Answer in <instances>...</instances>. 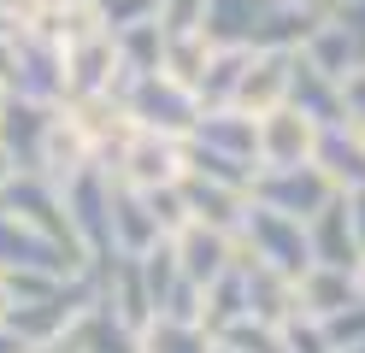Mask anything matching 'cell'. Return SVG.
I'll return each instance as SVG.
<instances>
[{"mask_svg":"<svg viewBox=\"0 0 365 353\" xmlns=\"http://www.w3.org/2000/svg\"><path fill=\"white\" fill-rule=\"evenodd\" d=\"M24 353H59V342H48V347H24Z\"/></svg>","mask_w":365,"mask_h":353,"instance_id":"obj_47","label":"cell"},{"mask_svg":"<svg viewBox=\"0 0 365 353\" xmlns=\"http://www.w3.org/2000/svg\"><path fill=\"white\" fill-rule=\"evenodd\" d=\"M12 177H18V171H12V159L0 153V195H6V183H12Z\"/></svg>","mask_w":365,"mask_h":353,"instance_id":"obj_45","label":"cell"},{"mask_svg":"<svg viewBox=\"0 0 365 353\" xmlns=\"http://www.w3.org/2000/svg\"><path fill=\"white\" fill-rule=\"evenodd\" d=\"M341 118H348L354 130H365V65L341 77Z\"/></svg>","mask_w":365,"mask_h":353,"instance_id":"obj_41","label":"cell"},{"mask_svg":"<svg viewBox=\"0 0 365 353\" xmlns=\"http://www.w3.org/2000/svg\"><path fill=\"white\" fill-rule=\"evenodd\" d=\"M289 106L301 112V118H312L318 130L348 124V118H341V83L324 77V71H312L301 53H294V77H289Z\"/></svg>","mask_w":365,"mask_h":353,"instance_id":"obj_20","label":"cell"},{"mask_svg":"<svg viewBox=\"0 0 365 353\" xmlns=\"http://www.w3.org/2000/svg\"><path fill=\"white\" fill-rule=\"evenodd\" d=\"M48 124H53V106L18 101V94H6V101H0V153L12 159V171H18V177H41Z\"/></svg>","mask_w":365,"mask_h":353,"instance_id":"obj_10","label":"cell"},{"mask_svg":"<svg viewBox=\"0 0 365 353\" xmlns=\"http://www.w3.org/2000/svg\"><path fill=\"white\" fill-rule=\"evenodd\" d=\"M88 306H95V277H88V265H83L77 277H65L53 295H41V300H30V306H12L0 324H6L24 347H48V342H65V336H71Z\"/></svg>","mask_w":365,"mask_h":353,"instance_id":"obj_1","label":"cell"},{"mask_svg":"<svg viewBox=\"0 0 365 353\" xmlns=\"http://www.w3.org/2000/svg\"><path fill=\"white\" fill-rule=\"evenodd\" d=\"M112 53H118V83H112V94H118L124 83L159 71V59H165V36H159V24H130V30L112 36Z\"/></svg>","mask_w":365,"mask_h":353,"instance_id":"obj_25","label":"cell"},{"mask_svg":"<svg viewBox=\"0 0 365 353\" xmlns=\"http://www.w3.org/2000/svg\"><path fill=\"white\" fill-rule=\"evenodd\" d=\"M236 247H242L247 259H259V265L283 271V277H301V271L312 265L307 224L283 218V212H265V206H254V212H247V224H242V235H236Z\"/></svg>","mask_w":365,"mask_h":353,"instance_id":"obj_6","label":"cell"},{"mask_svg":"<svg viewBox=\"0 0 365 353\" xmlns=\"http://www.w3.org/2000/svg\"><path fill=\"white\" fill-rule=\"evenodd\" d=\"M265 12H271V0H207L200 36H207L212 47H247Z\"/></svg>","mask_w":365,"mask_h":353,"instance_id":"obj_24","label":"cell"},{"mask_svg":"<svg viewBox=\"0 0 365 353\" xmlns=\"http://www.w3.org/2000/svg\"><path fill=\"white\" fill-rule=\"evenodd\" d=\"M106 177L135 188V195H148V188H177L182 183V141L177 135H153V130H130L118 159L106 165Z\"/></svg>","mask_w":365,"mask_h":353,"instance_id":"obj_4","label":"cell"},{"mask_svg":"<svg viewBox=\"0 0 365 353\" xmlns=\"http://www.w3.org/2000/svg\"><path fill=\"white\" fill-rule=\"evenodd\" d=\"M289 77H294V53H259V47H247V71H242L236 106L247 118H265V112L289 106Z\"/></svg>","mask_w":365,"mask_h":353,"instance_id":"obj_15","label":"cell"},{"mask_svg":"<svg viewBox=\"0 0 365 353\" xmlns=\"http://www.w3.org/2000/svg\"><path fill=\"white\" fill-rule=\"evenodd\" d=\"M200 18H207V0H159V36H200Z\"/></svg>","mask_w":365,"mask_h":353,"instance_id":"obj_37","label":"cell"},{"mask_svg":"<svg viewBox=\"0 0 365 353\" xmlns=\"http://www.w3.org/2000/svg\"><path fill=\"white\" fill-rule=\"evenodd\" d=\"M65 59V101L71 94H106L118 83V53H112V36L106 30H83L59 47Z\"/></svg>","mask_w":365,"mask_h":353,"instance_id":"obj_11","label":"cell"},{"mask_svg":"<svg viewBox=\"0 0 365 353\" xmlns=\"http://www.w3.org/2000/svg\"><path fill=\"white\" fill-rule=\"evenodd\" d=\"M301 59H307L312 71H324V77H336V83L348 77V71H359V53L348 47V36H341L336 24H330V12L318 18V30L301 41Z\"/></svg>","mask_w":365,"mask_h":353,"instance_id":"obj_28","label":"cell"},{"mask_svg":"<svg viewBox=\"0 0 365 353\" xmlns=\"http://www.w3.org/2000/svg\"><path fill=\"white\" fill-rule=\"evenodd\" d=\"M324 12H330V24L348 36V47H354L359 65H365V0H341V6H324Z\"/></svg>","mask_w":365,"mask_h":353,"instance_id":"obj_40","label":"cell"},{"mask_svg":"<svg viewBox=\"0 0 365 353\" xmlns=\"http://www.w3.org/2000/svg\"><path fill=\"white\" fill-rule=\"evenodd\" d=\"M153 318H165V324H200V318H207V289H195L189 277H177ZM200 329H207V324H200Z\"/></svg>","mask_w":365,"mask_h":353,"instance_id":"obj_33","label":"cell"},{"mask_svg":"<svg viewBox=\"0 0 365 353\" xmlns=\"http://www.w3.org/2000/svg\"><path fill=\"white\" fill-rule=\"evenodd\" d=\"M277 336H283V347H289V353H330L324 324H318V318H307V312H289V318L277 324Z\"/></svg>","mask_w":365,"mask_h":353,"instance_id":"obj_38","label":"cell"},{"mask_svg":"<svg viewBox=\"0 0 365 353\" xmlns=\"http://www.w3.org/2000/svg\"><path fill=\"white\" fill-rule=\"evenodd\" d=\"M348 300H359V277H354V271L307 265L301 277H294V306H301L307 318H330V312H341Z\"/></svg>","mask_w":365,"mask_h":353,"instance_id":"obj_23","label":"cell"},{"mask_svg":"<svg viewBox=\"0 0 365 353\" xmlns=\"http://www.w3.org/2000/svg\"><path fill=\"white\" fill-rule=\"evenodd\" d=\"M247 200L265 206V212H283V218H294V224H307V218H318V212L336 200V188L324 183L318 165H289V171H254Z\"/></svg>","mask_w":365,"mask_h":353,"instance_id":"obj_5","label":"cell"},{"mask_svg":"<svg viewBox=\"0 0 365 353\" xmlns=\"http://www.w3.org/2000/svg\"><path fill=\"white\" fill-rule=\"evenodd\" d=\"M6 94L18 101H36V106H59L65 101V59L53 41L41 36H12V83Z\"/></svg>","mask_w":365,"mask_h":353,"instance_id":"obj_7","label":"cell"},{"mask_svg":"<svg viewBox=\"0 0 365 353\" xmlns=\"http://www.w3.org/2000/svg\"><path fill=\"white\" fill-rule=\"evenodd\" d=\"M59 195H65V212H71V235H77L83 265L118 259L112 253V177L101 171V165H88V171H77Z\"/></svg>","mask_w":365,"mask_h":353,"instance_id":"obj_3","label":"cell"},{"mask_svg":"<svg viewBox=\"0 0 365 353\" xmlns=\"http://www.w3.org/2000/svg\"><path fill=\"white\" fill-rule=\"evenodd\" d=\"M171 247H177V271L189 277L195 289H212V282L236 265V242L207 230V224H189L182 235H171Z\"/></svg>","mask_w":365,"mask_h":353,"instance_id":"obj_18","label":"cell"},{"mask_svg":"<svg viewBox=\"0 0 365 353\" xmlns=\"http://www.w3.org/2000/svg\"><path fill=\"white\" fill-rule=\"evenodd\" d=\"M207 53H212V41H207V36H165V59H159V71L195 94L200 71H207Z\"/></svg>","mask_w":365,"mask_h":353,"instance_id":"obj_31","label":"cell"},{"mask_svg":"<svg viewBox=\"0 0 365 353\" xmlns=\"http://www.w3.org/2000/svg\"><path fill=\"white\" fill-rule=\"evenodd\" d=\"M318 124L301 118L294 106H277L259 118V171H289V165H312Z\"/></svg>","mask_w":365,"mask_h":353,"instance_id":"obj_12","label":"cell"},{"mask_svg":"<svg viewBox=\"0 0 365 353\" xmlns=\"http://www.w3.org/2000/svg\"><path fill=\"white\" fill-rule=\"evenodd\" d=\"M0 101H6V88H0Z\"/></svg>","mask_w":365,"mask_h":353,"instance_id":"obj_54","label":"cell"},{"mask_svg":"<svg viewBox=\"0 0 365 353\" xmlns=\"http://www.w3.org/2000/svg\"><path fill=\"white\" fill-rule=\"evenodd\" d=\"M6 306H12V295H6V277H0V318H6Z\"/></svg>","mask_w":365,"mask_h":353,"instance_id":"obj_46","label":"cell"},{"mask_svg":"<svg viewBox=\"0 0 365 353\" xmlns=\"http://www.w3.org/2000/svg\"><path fill=\"white\" fill-rule=\"evenodd\" d=\"M312 165L324 171V183L336 188V195H354V188H365V130H354V124L318 130V141H312Z\"/></svg>","mask_w":365,"mask_h":353,"instance_id":"obj_16","label":"cell"},{"mask_svg":"<svg viewBox=\"0 0 365 353\" xmlns=\"http://www.w3.org/2000/svg\"><path fill=\"white\" fill-rule=\"evenodd\" d=\"M142 200H148V212H153V224H159V235H165V242L189 230V206H182V188H148Z\"/></svg>","mask_w":365,"mask_h":353,"instance_id":"obj_36","label":"cell"},{"mask_svg":"<svg viewBox=\"0 0 365 353\" xmlns=\"http://www.w3.org/2000/svg\"><path fill=\"white\" fill-rule=\"evenodd\" d=\"M0 271H53V277H77L83 253L59 247L53 235H41L30 224H18L12 212H0Z\"/></svg>","mask_w":365,"mask_h":353,"instance_id":"obj_9","label":"cell"},{"mask_svg":"<svg viewBox=\"0 0 365 353\" xmlns=\"http://www.w3.org/2000/svg\"><path fill=\"white\" fill-rule=\"evenodd\" d=\"M341 200H348V224H354L359 253H365V188H354V195H341Z\"/></svg>","mask_w":365,"mask_h":353,"instance_id":"obj_42","label":"cell"},{"mask_svg":"<svg viewBox=\"0 0 365 353\" xmlns=\"http://www.w3.org/2000/svg\"><path fill=\"white\" fill-rule=\"evenodd\" d=\"M324 6H341V0H324Z\"/></svg>","mask_w":365,"mask_h":353,"instance_id":"obj_53","label":"cell"},{"mask_svg":"<svg viewBox=\"0 0 365 353\" xmlns=\"http://www.w3.org/2000/svg\"><path fill=\"white\" fill-rule=\"evenodd\" d=\"M212 342L236 347V353H289L283 336H277V324H259V318H242V324H230V329H218Z\"/></svg>","mask_w":365,"mask_h":353,"instance_id":"obj_34","label":"cell"},{"mask_svg":"<svg viewBox=\"0 0 365 353\" xmlns=\"http://www.w3.org/2000/svg\"><path fill=\"white\" fill-rule=\"evenodd\" d=\"M341 353H365V342H359V347H341Z\"/></svg>","mask_w":365,"mask_h":353,"instance_id":"obj_52","label":"cell"},{"mask_svg":"<svg viewBox=\"0 0 365 353\" xmlns=\"http://www.w3.org/2000/svg\"><path fill=\"white\" fill-rule=\"evenodd\" d=\"M142 353H212V336L200 324H165V318H153L142 329Z\"/></svg>","mask_w":365,"mask_h":353,"instance_id":"obj_32","label":"cell"},{"mask_svg":"<svg viewBox=\"0 0 365 353\" xmlns=\"http://www.w3.org/2000/svg\"><path fill=\"white\" fill-rule=\"evenodd\" d=\"M289 6H324V0H289Z\"/></svg>","mask_w":365,"mask_h":353,"instance_id":"obj_48","label":"cell"},{"mask_svg":"<svg viewBox=\"0 0 365 353\" xmlns=\"http://www.w3.org/2000/svg\"><path fill=\"white\" fill-rule=\"evenodd\" d=\"M318 18L324 6H289V0H271V12L259 18V30L247 47H259V53H301V41L318 30Z\"/></svg>","mask_w":365,"mask_h":353,"instance_id":"obj_22","label":"cell"},{"mask_svg":"<svg viewBox=\"0 0 365 353\" xmlns=\"http://www.w3.org/2000/svg\"><path fill=\"white\" fill-rule=\"evenodd\" d=\"M118 101L130 112V124L135 130H153V135H177V141H189L195 130V118H200V101L182 83H171L165 71H148V77H135L118 88Z\"/></svg>","mask_w":365,"mask_h":353,"instance_id":"obj_2","label":"cell"},{"mask_svg":"<svg viewBox=\"0 0 365 353\" xmlns=\"http://www.w3.org/2000/svg\"><path fill=\"white\" fill-rule=\"evenodd\" d=\"M6 6H12V0H6Z\"/></svg>","mask_w":365,"mask_h":353,"instance_id":"obj_55","label":"cell"},{"mask_svg":"<svg viewBox=\"0 0 365 353\" xmlns=\"http://www.w3.org/2000/svg\"><path fill=\"white\" fill-rule=\"evenodd\" d=\"M153 242H165V235H159V224H153V212H148V200L135 195V188H124V183H112V253H124V259H135V253H148Z\"/></svg>","mask_w":365,"mask_h":353,"instance_id":"obj_21","label":"cell"},{"mask_svg":"<svg viewBox=\"0 0 365 353\" xmlns=\"http://www.w3.org/2000/svg\"><path fill=\"white\" fill-rule=\"evenodd\" d=\"M359 300H365V265H359Z\"/></svg>","mask_w":365,"mask_h":353,"instance_id":"obj_50","label":"cell"},{"mask_svg":"<svg viewBox=\"0 0 365 353\" xmlns=\"http://www.w3.org/2000/svg\"><path fill=\"white\" fill-rule=\"evenodd\" d=\"M236 271H242V289H247V318L283 324L289 312H301V306H294V277L259 265V259H247L242 247H236Z\"/></svg>","mask_w":365,"mask_h":353,"instance_id":"obj_19","label":"cell"},{"mask_svg":"<svg viewBox=\"0 0 365 353\" xmlns=\"http://www.w3.org/2000/svg\"><path fill=\"white\" fill-rule=\"evenodd\" d=\"M65 342H71L77 353H142V336H135L130 324H118L112 312H101V306H88Z\"/></svg>","mask_w":365,"mask_h":353,"instance_id":"obj_27","label":"cell"},{"mask_svg":"<svg viewBox=\"0 0 365 353\" xmlns=\"http://www.w3.org/2000/svg\"><path fill=\"white\" fill-rule=\"evenodd\" d=\"M189 141H200V148H212L224 159H242L259 171V118H247L242 106H207L195 118Z\"/></svg>","mask_w":365,"mask_h":353,"instance_id":"obj_13","label":"cell"},{"mask_svg":"<svg viewBox=\"0 0 365 353\" xmlns=\"http://www.w3.org/2000/svg\"><path fill=\"white\" fill-rule=\"evenodd\" d=\"M242 71H247V47H212V53H207V71H200V83H195L200 112H207V106H236Z\"/></svg>","mask_w":365,"mask_h":353,"instance_id":"obj_26","label":"cell"},{"mask_svg":"<svg viewBox=\"0 0 365 353\" xmlns=\"http://www.w3.org/2000/svg\"><path fill=\"white\" fill-rule=\"evenodd\" d=\"M12 83V36H0V88Z\"/></svg>","mask_w":365,"mask_h":353,"instance_id":"obj_43","label":"cell"},{"mask_svg":"<svg viewBox=\"0 0 365 353\" xmlns=\"http://www.w3.org/2000/svg\"><path fill=\"white\" fill-rule=\"evenodd\" d=\"M318 324H324V336H330V353H341V347H359V342H365V300H348L341 312L318 318Z\"/></svg>","mask_w":365,"mask_h":353,"instance_id":"obj_39","label":"cell"},{"mask_svg":"<svg viewBox=\"0 0 365 353\" xmlns=\"http://www.w3.org/2000/svg\"><path fill=\"white\" fill-rule=\"evenodd\" d=\"M88 12H95V24L106 36H118V30H130V24H153L159 0H88Z\"/></svg>","mask_w":365,"mask_h":353,"instance_id":"obj_35","label":"cell"},{"mask_svg":"<svg viewBox=\"0 0 365 353\" xmlns=\"http://www.w3.org/2000/svg\"><path fill=\"white\" fill-rule=\"evenodd\" d=\"M182 206H189V224H207L218 235H242L247 212H254V200H247V188H224V183H207V177H182Z\"/></svg>","mask_w":365,"mask_h":353,"instance_id":"obj_14","label":"cell"},{"mask_svg":"<svg viewBox=\"0 0 365 353\" xmlns=\"http://www.w3.org/2000/svg\"><path fill=\"white\" fill-rule=\"evenodd\" d=\"M212 353H236V347H224V342H212Z\"/></svg>","mask_w":365,"mask_h":353,"instance_id":"obj_49","label":"cell"},{"mask_svg":"<svg viewBox=\"0 0 365 353\" xmlns=\"http://www.w3.org/2000/svg\"><path fill=\"white\" fill-rule=\"evenodd\" d=\"M182 177H207V183H224V188H247V183H254V165L224 159L212 148H200V141H182Z\"/></svg>","mask_w":365,"mask_h":353,"instance_id":"obj_29","label":"cell"},{"mask_svg":"<svg viewBox=\"0 0 365 353\" xmlns=\"http://www.w3.org/2000/svg\"><path fill=\"white\" fill-rule=\"evenodd\" d=\"M307 247H312V265H330V271H354L365 265V253H359V235L348 224V200H330L318 218H307Z\"/></svg>","mask_w":365,"mask_h":353,"instance_id":"obj_17","label":"cell"},{"mask_svg":"<svg viewBox=\"0 0 365 353\" xmlns=\"http://www.w3.org/2000/svg\"><path fill=\"white\" fill-rule=\"evenodd\" d=\"M0 212H12L18 224H30V230H41V235H53L59 247H71V253H77L65 195H59L48 177H12V183H6V195H0Z\"/></svg>","mask_w":365,"mask_h":353,"instance_id":"obj_8","label":"cell"},{"mask_svg":"<svg viewBox=\"0 0 365 353\" xmlns=\"http://www.w3.org/2000/svg\"><path fill=\"white\" fill-rule=\"evenodd\" d=\"M59 353H77V347H71V342H59Z\"/></svg>","mask_w":365,"mask_h":353,"instance_id":"obj_51","label":"cell"},{"mask_svg":"<svg viewBox=\"0 0 365 353\" xmlns=\"http://www.w3.org/2000/svg\"><path fill=\"white\" fill-rule=\"evenodd\" d=\"M242 318H247V289H242V271L230 265V271L207 289V318H200V324H207V336H218V329H230V324H242Z\"/></svg>","mask_w":365,"mask_h":353,"instance_id":"obj_30","label":"cell"},{"mask_svg":"<svg viewBox=\"0 0 365 353\" xmlns=\"http://www.w3.org/2000/svg\"><path fill=\"white\" fill-rule=\"evenodd\" d=\"M0 353H24V342H18V336H12L6 324H0Z\"/></svg>","mask_w":365,"mask_h":353,"instance_id":"obj_44","label":"cell"}]
</instances>
